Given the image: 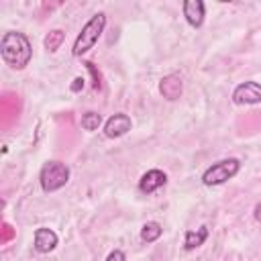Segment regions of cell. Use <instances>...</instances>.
Masks as SVG:
<instances>
[{
    "instance_id": "6da1fadb",
    "label": "cell",
    "mask_w": 261,
    "mask_h": 261,
    "mask_svg": "<svg viewBox=\"0 0 261 261\" xmlns=\"http://www.w3.org/2000/svg\"><path fill=\"white\" fill-rule=\"evenodd\" d=\"M0 53H2V59L12 69H22L24 65H29L33 49H31L29 39L22 33L10 31V33H4V37L0 41Z\"/></svg>"
},
{
    "instance_id": "7a4b0ae2",
    "label": "cell",
    "mask_w": 261,
    "mask_h": 261,
    "mask_svg": "<svg viewBox=\"0 0 261 261\" xmlns=\"http://www.w3.org/2000/svg\"><path fill=\"white\" fill-rule=\"evenodd\" d=\"M104 24H106V14H102V12L94 14V16L84 24L82 33L77 35V39H75V43H73V55H75V57L84 55L88 49L94 47V43L98 41V37H100L102 31H104Z\"/></svg>"
},
{
    "instance_id": "3957f363",
    "label": "cell",
    "mask_w": 261,
    "mask_h": 261,
    "mask_svg": "<svg viewBox=\"0 0 261 261\" xmlns=\"http://www.w3.org/2000/svg\"><path fill=\"white\" fill-rule=\"evenodd\" d=\"M69 179V167L61 161H47L41 169V188L45 192H55L63 188Z\"/></svg>"
},
{
    "instance_id": "277c9868",
    "label": "cell",
    "mask_w": 261,
    "mask_h": 261,
    "mask_svg": "<svg viewBox=\"0 0 261 261\" xmlns=\"http://www.w3.org/2000/svg\"><path fill=\"white\" fill-rule=\"evenodd\" d=\"M239 167H241L239 159H224V161H218V163L210 165V167L204 171L202 181H204V186H220V184H224L226 179H230L232 175H237Z\"/></svg>"
},
{
    "instance_id": "5b68a950",
    "label": "cell",
    "mask_w": 261,
    "mask_h": 261,
    "mask_svg": "<svg viewBox=\"0 0 261 261\" xmlns=\"http://www.w3.org/2000/svg\"><path fill=\"white\" fill-rule=\"evenodd\" d=\"M234 104H259L261 102V84L257 82H245L234 88L232 92Z\"/></svg>"
},
{
    "instance_id": "8992f818",
    "label": "cell",
    "mask_w": 261,
    "mask_h": 261,
    "mask_svg": "<svg viewBox=\"0 0 261 261\" xmlns=\"http://www.w3.org/2000/svg\"><path fill=\"white\" fill-rule=\"evenodd\" d=\"M130 126H133V122H130V118H128L126 114H114V116H110V118L106 120V124H104V135H106L108 139H116V137H122L124 133H128Z\"/></svg>"
},
{
    "instance_id": "52a82bcc",
    "label": "cell",
    "mask_w": 261,
    "mask_h": 261,
    "mask_svg": "<svg viewBox=\"0 0 261 261\" xmlns=\"http://www.w3.org/2000/svg\"><path fill=\"white\" fill-rule=\"evenodd\" d=\"M181 77L175 75V73H169L165 75L161 82H159V92L163 94V98L167 100H177L181 96Z\"/></svg>"
},
{
    "instance_id": "ba28073f",
    "label": "cell",
    "mask_w": 261,
    "mask_h": 261,
    "mask_svg": "<svg viewBox=\"0 0 261 261\" xmlns=\"http://www.w3.org/2000/svg\"><path fill=\"white\" fill-rule=\"evenodd\" d=\"M165 181H167V175H165L161 169H149V171H147V173L141 177L139 188H141V192L151 194V192H155L157 188L165 186Z\"/></svg>"
},
{
    "instance_id": "9c48e42d",
    "label": "cell",
    "mask_w": 261,
    "mask_h": 261,
    "mask_svg": "<svg viewBox=\"0 0 261 261\" xmlns=\"http://www.w3.org/2000/svg\"><path fill=\"white\" fill-rule=\"evenodd\" d=\"M184 16L192 27H202L204 22V2L202 0H186Z\"/></svg>"
},
{
    "instance_id": "30bf717a",
    "label": "cell",
    "mask_w": 261,
    "mask_h": 261,
    "mask_svg": "<svg viewBox=\"0 0 261 261\" xmlns=\"http://www.w3.org/2000/svg\"><path fill=\"white\" fill-rule=\"evenodd\" d=\"M57 245V234L51 228H37L35 230V249L39 253H49Z\"/></svg>"
},
{
    "instance_id": "8fae6325",
    "label": "cell",
    "mask_w": 261,
    "mask_h": 261,
    "mask_svg": "<svg viewBox=\"0 0 261 261\" xmlns=\"http://www.w3.org/2000/svg\"><path fill=\"white\" fill-rule=\"evenodd\" d=\"M208 239V228L206 226H200L198 230H186V239H184V247L188 251L204 245V241Z\"/></svg>"
},
{
    "instance_id": "7c38bea8",
    "label": "cell",
    "mask_w": 261,
    "mask_h": 261,
    "mask_svg": "<svg viewBox=\"0 0 261 261\" xmlns=\"http://www.w3.org/2000/svg\"><path fill=\"white\" fill-rule=\"evenodd\" d=\"M161 237V224L159 222H147V224H143V228H141V239L145 241V243H153V241H157Z\"/></svg>"
},
{
    "instance_id": "4fadbf2b",
    "label": "cell",
    "mask_w": 261,
    "mask_h": 261,
    "mask_svg": "<svg viewBox=\"0 0 261 261\" xmlns=\"http://www.w3.org/2000/svg\"><path fill=\"white\" fill-rule=\"evenodd\" d=\"M61 43H63V31H59V29L51 31V33L45 37V41H43L45 49H49V51H57Z\"/></svg>"
},
{
    "instance_id": "5bb4252c",
    "label": "cell",
    "mask_w": 261,
    "mask_h": 261,
    "mask_svg": "<svg viewBox=\"0 0 261 261\" xmlns=\"http://www.w3.org/2000/svg\"><path fill=\"white\" fill-rule=\"evenodd\" d=\"M100 122H102V116L98 114V112H86L84 116H82V126L86 128V130H96L98 126H100Z\"/></svg>"
},
{
    "instance_id": "9a60e30c",
    "label": "cell",
    "mask_w": 261,
    "mask_h": 261,
    "mask_svg": "<svg viewBox=\"0 0 261 261\" xmlns=\"http://www.w3.org/2000/svg\"><path fill=\"white\" fill-rule=\"evenodd\" d=\"M106 261H124V253L122 251H112Z\"/></svg>"
},
{
    "instance_id": "2e32d148",
    "label": "cell",
    "mask_w": 261,
    "mask_h": 261,
    "mask_svg": "<svg viewBox=\"0 0 261 261\" xmlns=\"http://www.w3.org/2000/svg\"><path fill=\"white\" fill-rule=\"evenodd\" d=\"M82 88H84V77H75L71 84V92H80Z\"/></svg>"
},
{
    "instance_id": "e0dca14e",
    "label": "cell",
    "mask_w": 261,
    "mask_h": 261,
    "mask_svg": "<svg viewBox=\"0 0 261 261\" xmlns=\"http://www.w3.org/2000/svg\"><path fill=\"white\" fill-rule=\"evenodd\" d=\"M255 218H257V220L261 222V202H259V204L255 206Z\"/></svg>"
}]
</instances>
